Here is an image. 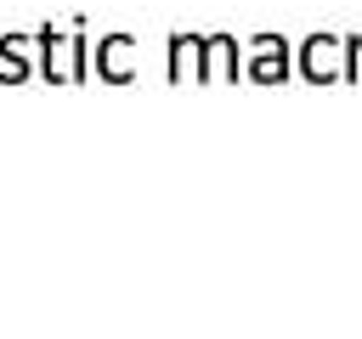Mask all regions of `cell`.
<instances>
[{"label":"cell","instance_id":"obj_1","mask_svg":"<svg viewBox=\"0 0 362 339\" xmlns=\"http://www.w3.org/2000/svg\"><path fill=\"white\" fill-rule=\"evenodd\" d=\"M170 79L181 85V79H198V85H209V79H243V62H238V34H226V28H215V34H192V28H175L170 34Z\"/></svg>","mask_w":362,"mask_h":339},{"label":"cell","instance_id":"obj_2","mask_svg":"<svg viewBox=\"0 0 362 339\" xmlns=\"http://www.w3.org/2000/svg\"><path fill=\"white\" fill-rule=\"evenodd\" d=\"M34 51H40V79H51V85H79V79H90V45H85V23H74V28H34Z\"/></svg>","mask_w":362,"mask_h":339},{"label":"cell","instance_id":"obj_3","mask_svg":"<svg viewBox=\"0 0 362 339\" xmlns=\"http://www.w3.org/2000/svg\"><path fill=\"white\" fill-rule=\"evenodd\" d=\"M356 51H362V34H305L300 45V73L311 85H328V79H356Z\"/></svg>","mask_w":362,"mask_h":339},{"label":"cell","instance_id":"obj_4","mask_svg":"<svg viewBox=\"0 0 362 339\" xmlns=\"http://www.w3.org/2000/svg\"><path fill=\"white\" fill-rule=\"evenodd\" d=\"M243 79L283 85V79H288V40H283V34H255V40H249V68H243Z\"/></svg>","mask_w":362,"mask_h":339},{"label":"cell","instance_id":"obj_5","mask_svg":"<svg viewBox=\"0 0 362 339\" xmlns=\"http://www.w3.org/2000/svg\"><path fill=\"white\" fill-rule=\"evenodd\" d=\"M130 51H136V34H107V40L96 45V73H102L107 85H130V79H136Z\"/></svg>","mask_w":362,"mask_h":339},{"label":"cell","instance_id":"obj_6","mask_svg":"<svg viewBox=\"0 0 362 339\" xmlns=\"http://www.w3.org/2000/svg\"><path fill=\"white\" fill-rule=\"evenodd\" d=\"M28 45H34V34H0V79L6 85L28 79Z\"/></svg>","mask_w":362,"mask_h":339}]
</instances>
